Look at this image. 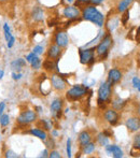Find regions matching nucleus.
Listing matches in <instances>:
<instances>
[{"label":"nucleus","mask_w":140,"mask_h":158,"mask_svg":"<svg viewBox=\"0 0 140 158\" xmlns=\"http://www.w3.org/2000/svg\"><path fill=\"white\" fill-rule=\"evenodd\" d=\"M81 15L83 19L88 22H92L95 25L103 27L104 23H105V16L103 13H100L95 6H86L85 8L82 10Z\"/></svg>","instance_id":"1"},{"label":"nucleus","mask_w":140,"mask_h":158,"mask_svg":"<svg viewBox=\"0 0 140 158\" xmlns=\"http://www.w3.org/2000/svg\"><path fill=\"white\" fill-rule=\"evenodd\" d=\"M111 84L109 82H105L99 86L98 89V99L97 103L100 109L106 106V103H110L111 101Z\"/></svg>","instance_id":"2"},{"label":"nucleus","mask_w":140,"mask_h":158,"mask_svg":"<svg viewBox=\"0 0 140 158\" xmlns=\"http://www.w3.org/2000/svg\"><path fill=\"white\" fill-rule=\"evenodd\" d=\"M86 95H87V87L83 85H74L67 90L66 98L69 101H78Z\"/></svg>","instance_id":"3"},{"label":"nucleus","mask_w":140,"mask_h":158,"mask_svg":"<svg viewBox=\"0 0 140 158\" xmlns=\"http://www.w3.org/2000/svg\"><path fill=\"white\" fill-rule=\"evenodd\" d=\"M112 42H113V40H112V38H111V35H107L100 41V43L97 45L96 53L100 58H105L107 56V54H108V52H109V48L112 45Z\"/></svg>","instance_id":"4"},{"label":"nucleus","mask_w":140,"mask_h":158,"mask_svg":"<svg viewBox=\"0 0 140 158\" xmlns=\"http://www.w3.org/2000/svg\"><path fill=\"white\" fill-rule=\"evenodd\" d=\"M36 119H37V114H36L35 111L27 110V111L22 112L21 114L19 115V117H17V124L26 126L36 122Z\"/></svg>","instance_id":"5"},{"label":"nucleus","mask_w":140,"mask_h":158,"mask_svg":"<svg viewBox=\"0 0 140 158\" xmlns=\"http://www.w3.org/2000/svg\"><path fill=\"white\" fill-rule=\"evenodd\" d=\"M79 54H80V61L83 64H93L95 60V48H86V50H83V48H80L79 50Z\"/></svg>","instance_id":"6"},{"label":"nucleus","mask_w":140,"mask_h":158,"mask_svg":"<svg viewBox=\"0 0 140 158\" xmlns=\"http://www.w3.org/2000/svg\"><path fill=\"white\" fill-rule=\"evenodd\" d=\"M51 85L54 89L58 90V92H62L66 88L67 84H66V81L63 79L61 74H57V73H54V74L51 75Z\"/></svg>","instance_id":"7"},{"label":"nucleus","mask_w":140,"mask_h":158,"mask_svg":"<svg viewBox=\"0 0 140 158\" xmlns=\"http://www.w3.org/2000/svg\"><path fill=\"white\" fill-rule=\"evenodd\" d=\"M63 14H64V16L69 19V21H77V19L81 16V11L75 6H68L64 9Z\"/></svg>","instance_id":"8"},{"label":"nucleus","mask_w":140,"mask_h":158,"mask_svg":"<svg viewBox=\"0 0 140 158\" xmlns=\"http://www.w3.org/2000/svg\"><path fill=\"white\" fill-rule=\"evenodd\" d=\"M51 113L55 118L59 119L62 117V110H63V100L62 99H55L51 104Z\"/></svg>","instance_id":"9"},{"label":"nucleus","mask_w":140,"mask_h":158,"mask_svg":"<svg viewBox=\"0 0 140 158\" xmlns=\"http://www.w3.org/2000/svg\"><path fill=\"white\" fill-rule=\"evenodd\" d=\"M54 42L56 45H58L59 48H66L69 43V39H68V35L66 31H58L55 35V38H54Z\"/></svg>","instance_id":"10"},{"label":"nucleus","mask_w":140,"mask_h":158,"mask_svg":"<svg viewBox=\"0 0 140 158\" xmlns=\"http://www.w3.org/2000/svg\"><path fill=\"white\" fill-rule=\"evenodd\" d=\"M127 129L130 132H136V131L140 130V118L137 116L129 117L125 123Z\"/></svg>","instance_id":"11"},{"label":"nucleus","mask_w":140,"mask_h":158,"mask_svg":"<svg viewBox=\"0 0 140 158\" xmlns=\"http://www.w3.org/2000/svg\"><path fill=\"white\" fill-rule=\"evenodd\" d=\"M105 118L109 124H111V125H115V124H117V122H119L120 115L115 110L109 109V110H107L106 113H105Z\"/></svg>","instance_id":"12"},{"label":"nucleus","mask_w":140,"mask_h":158,"mask_svg":"<svg viewBox=\"0 0 140 158\" xmlns=\"http://www.w3.org/2000/svg\"><path fill=\"white\" fill-rule=\"evenodd\" d=\"M26 61H28L30 64H32V69H39V68H41V59L39 58V56L38 55H36L34 52L32 53H30V54H28L27 56H26Z\"/></svg>","instance_id":"13"},{"label":"nucleus","mask_w":140,"mask_h":158,"mask_svg":"<svg viewBox=\"0 0 140 158\" xmlns=\"http://www.w3.org/2000/svg\"><path fill=\"white\" fill-rule=\"evenodd\" d=\"M122 79V72L117 69H111L108 73V82L113 85V84L117 83L120 80Z\"/></svg>","instance_id":"14"},{"label":"nucleus","mask_w":140,"mask_h":158,"mask_svg":"<svg viewBox=\"0 0 140 158\" xmlns=\"http://www.w3.org/2000/svg\"><path fill=\"white\" fill-rule=\"evenodd\" d=\"M62 54V48H59L56 44L50 45L48 50V57L51 59H59V56Z\"/></svg>","instance_id":"15"},{"label":"nucleus","mask_w":140,"mask_h":158,"mask_svg":"<svg viewBox=\"0 0 140 158\" xmlns=\"http://www.w3.org/2000/svg\"><path fill=\"white\" fill-rule=\"evenodd\" d=\"M106 151L108 154L112 155L114 158H121L123 157V151L117 145H106Z\"/></svg>","instance_id":"16"},{"label":"nucleus","mask_w":140,"mask_h":158,"mask_svg":"<svg viewBox=\"0 0 140 158\" xmlns=\"http://www.w3.org/2000/svg\"><path fill=\"white\" fill-rule=\"evenodd\" d=\"M3 32H4V38H6V41L8 43V48H11L14 45L15 38L12 35V33L10 31V27H9L8 24H4L3 25Z\"/></svg>","instance_id":"17"},{"label":"nucleus","mask_w":140,"mask_h":158,"mask_svg":"<svg viewBox=\"0 0 140 158\" xmlns=\"http://www.w3.org/2000/svg\"><path fill=\"white\" fill-rule=\"evenodd\" d=\"M91 140H92V137H91V133L88 130H83L79 135V144L81 148H83L87 143H90Z\"/></svg>","instance_id":"18"},{"label":"nucleus","mask_w":140,"mask_h":158,"mask_svg":"<svg viewBox=\"0 0 140 158\" xmlns=\"http://www.w3.org/2000/svg\"><path fill=\"white\" fill-rule=\"evenodd\" d=\"M32 17L35 22H38V23L43 21L44 12H43V10H42V8H40V6H35L32 11Z\"/></svg>","instance_id":"19"},{"label":"nucleus","mask_w":140,"mask_h":158,"mask_svg":"<svg viewBox=\"0 0 140 158\" xmlns=\"http://www.w3.org/2000/svg\"><path fill=\"white\" fill-rule=\"evenodd\" d=\"M26 66V60L23 58H19V59H15L11 63V69L15 72H21L22 68Z\"/></svg>","instance_id":"20"},{"label":"nucleus","mask_w":140,"mask_h":158,"mask_svg":"<svg viewBox=\"0 0 140 158\" xmlns=\"http://www.w3.org/2000/svg\"><path fill=\"white\" fill-rule=\"evenodd\" d=\"M29 133L32 135H35V137L39 138L40 140H43V141H45V140L48 139V133H46L45 130H42V129L32 128L29 130Z\"/></svg>","instance_id":"21"},{"label":"nucleus","mask_w":140,"mask_h":158,"mask_svg":"<svg viewBox=\"0 0 140 158\" xmlns=\"http://www.w3.org/2000/svg\"><path fill=\"white\" fill-rule=\"evenodd\" d=\"M43 68L46 71H53L55 68H58V59H56V63H54V59L48 57V59L43 61Z\"/></svg>","instance_id":"22"},{"label":"nucleus","mask_w":140,"mask_h":158,"mask_svg":"<svg viewBox=\"0 0 140 158\" xmlns=\"http://www.w3.org/2000/svg\"><path fill=\"white\" fill-rule=\"evenodd\" d=\"M132 1L133 0H121V1L119 2V4H117V11H119L120 13H123L124 11L128 10Z\"/></svg>","instance_id":"23"},{"label":"nucleus","mask_w":140,"mask_h":158,"mask_svg":"<svg viewBox=\"0 0 140 158\" xmlns=\"http://www.w3.org/2000/svg\"><path fill=\"white\" fill-rule=\"evenodd\" d=\"M126 103V100H123L121 98H117L112 101V106L115 110H120L121 108H123V106Z\"/></svg>","instance_id":"24"},{"label":"nucleus","mask_w":140,"mask_h":158,"mask_svg":"<svg viewBox=\"0 0 140 158\" xmlns=\"http://www.w3.org/2000/svg\"><path fill=\"white\" fill-rule=\"evenodd\" d=\"M83 153L86 155L88 154H92L93 152L95 151V143H92V142H90V143H87L85 146H83Z\"/></svg>","instance_id":"25"},{"label":"nucleus","mask_w":140,"mask_h":158,"mask_svg":"<svg viewBox=\"0 0 140 158\" xmlns=\"http://www.w3.org/2000/svg\"><path fill=\"white\" fill-rule=\"evenodd\" d=\"M97 141H98V143L100 144V145H103V146L108 145V143H109L108 137H106V135H104L103 132L99 133V135H98V137H97Z\"/></svg>","instance_id":"26"},{"label":"nucleus","mask_w":140,"mask_h":158,"mask_svg":"<svg viewBox=\"0 0 140 158\" xmlns=\"http://www.w3.org/2000/svg\"><path fill=\"white\" fill-rule=\"evenodd\" d=\"M10 123V116L8 114H2L0 116V125L2 127H6Z\"/></svg>","instance_id":"27"},{"label":"nucleus","mask_w":140,"mask_h":158,"mask_svg":"<svg viewBox=\"0 0 140 158\" xmlns=\"http://www.w3.org/2000/svg\"><path fill=\"white\" fill-rule=\"evenodd\" d=\"M40 124L43 125V128L45 131L52 129V122L49 121V119H41V121H40Z\"/></svg>","instance_id":"28"},{"label":"nucleus","mask_w":140,"mask_h":158,"mask_svg":"<svg viewBox=\"0 0 140 158\" xmlns=\"http://www.w3.org/2000/svg\"><path fill=\"white\" fill-rule=\"evenodd\" d=\"M123 13H124V15L122 16V24H123V25H126L128 19H129V11L126 10V11H124Z\"/></svg>","instance_id":"29"},{"label":"nucleus","mask_w":140,"mask_h":158,"mask_svg":"<svg viewBox=\"0 0 140 158\" xmlns=\"http://www.w3.org/2000/svg\"><path fill=\"white\" fill-rule=\"evenodd\" d=\"M130 155L134 157L140 156V148H137V146H133L132 151H130Z\"/></svg>","instance_id":"30"},{"label":"nucleus","mask_w":140,"mask_h":158,"mask_svg":"<svg viewBox=\"0 0 140 158\" xmlns=\"http://www.w3.org/2000/svg\"><path fill=\"white\" fill-rule=\"evenodd\" d=\"M32 52L35 53L36 55H41L43 53V46L42 45H36L32 50Z\"/></svg>","instance_id":"31"},{"label":"nucleus","mask_w":140,"mask_h":158,"mask_svg":"<svg viewBox=\"0 0 140 158\" xmlns=\"http://www.w3.org/2000/svg\"><path fill=\"white\" fill-rule=\"evenodd\" d=\"M133 85H134V87L137 88V89L140 87V79L138 77H135L134 79H133Z\"/></svg>","instance_id":"32"},{"label":"nucleus","mask_w":140,"mask_h":158,"mask_svg":"<svg viewBox=\"0 0 140 158\" xmlns=\"http://www.w3.org/2000/svg\"><path fill=\"white\" fill-rule=\"evenodd\" d=\"M66 151H67V157H71V140L70 139L67 140V148H66Z\"/></svg>","instance_id":"33"},{"label":"nucleus","mask_w":140,"mask_h":158,"mask_svg":"<svg viewBox=\"0 0 140 158\" xmlns=\"http://www.w3.org/2000/svg\"><path fill=\"white\" fill-rule=\"evenodd\" d=\"M49 157H51V158H61V154H59L57 151H52V152L49 154Z\"/></svg>","instance_id":"34"},{"label":"nucleus","mask_w":140,"mask_h":158,"mask_svg":"<svg viewBox=\"0 0 140 158\" xmlns=\"http://www.w3.org/2000/svg\"><path fill=\"white\" fill-rule=\"evenodd\" d=\"M22 77H23V74H22L21 72H13L12 73V77H13V80H15V81L21 80Z\"/></svg>","instance_id":"35"},{"label":"nucleus","mask_w":140,"mask_h":158,"mask_svg":"<svg viewBox=\"0 0 140 158\" xmlns=\"http://www.w3.org/2000/svg\"><path fill=\"white\" fill-rule=\"evenodd\" d=\"M134 145L137 146V148H140V135H137L136 137H135Z\"/></svg>","instance_id":"36"},{"label":"nucleus","mask_w":140,"mask_h":158,"mask_svg":"<svg viewBox=\"0 0 140 158\" xmlns=\"http://www.w3.org/2000/svg\"><path fill=\"white\" fill-rule=\"evenodd\" d=\"M105 0H90V3L92 4V6H98V4H100L101 2H104Z\"/></svg>","instance_id":"37"},{"label":"nucleus","mask_w":140,"mask_h":158,"mask_svg":"<svg viewBox=\"0 0 140 158\" xmlns=\"http://www.w3.org/2000/svg\"><path fill=\"white\" fill-rule=\"evenodd\" d=\"M45 141H46V148H54V142H53L52 141V139H46L45 140Z\"/></svg>","instance_id":"38"},{"label":"nucleus","mask_w":140,"mask_h":158,"mask_svg":"<svg viewBox=\"0 0 140 158\" xmlns=\"http://www.w3.org/2000/svg\"><path fill=\"white\" fill-rule=\"evenodd\" d=\"M6 157H13V158H15V157H17V155L15 154L14 152H12V151H8V152H6Z\"/></svg>","instance_id":"39"},{"label":"nucleus","mask_w":140,"mask_h":158,"mask_svg":"<svg viewBox=\"0 0 140 158\" xmlns=\"http://www.w3.org/2000/svg\"><path fill=\"white\" fill-rule=\"evenodd\" d=\"M4 108H6V103L4 102H0V116L3 114Z\"/></svg>","instance_id":"40"},{"label":"nucleus","mask_w":140,"mask_h":158,"mask_svg":"<svg viewBox=\"0 0 140 158\" xmlns=\"http://www.w3.org/2000/svg\"><path fill=\"white\" fill-rule=\"evenodd\" d=\"M40 157H49V152H48V150H44L43 152L41 153Z\"/></svg>","instance_id":"41"},{"label":"nucleus","mask_w":140,"mask_h":158,"mask_svg":"<svg viewBox=\"0 0 140 158\" xmlns=\"http://www.w3.org/2000/svg\"><path fill=\"white\" fill-rule=\"evenodd\" d=\"M3 75H4V71L3 70H0V80L3 77Z\"/></svg>","instance_id":"42"},{"label":"nucleus","mask_w":140,"mask_h":158,"mask_svg":"<svg viewBox=\"0 0 140 158\" xmlns=\"http://www.w3.org/2000/svg\"><path fill=\"white\" fill-rule=\"evenodd\" d=\"M52 133L55 135V137H57V135H58V132H57V131H55V130H53V131H52Z\"/></svg>","instance_id":"43"},{"label":"nucleus","mask_w":140,"mask_h":158,"mask_svg":"<svg viewBox=\"0 0 140 158\" xmlns=\"http://www.w3.org/2000/svg\"><path fill=\"white\" fill-rule=\"evenodd\" d=\"M9 0H0V2H2V3H4V2H8Z\"/></svg>","instance_id":"44"},{"label":"nucleus","mask_w":140,"mask_h":158,"mask_svg":"<svg viewBox=\"0 0 140 158\" xmlns=\"http://www.w3.org/2000/svg\"><path fill=\"white\" fill-rule=\"evenodd\" d=\"M67 1H68V3H72V2L74 1V0H67Z\"/></svg>","instance_id":"45"},{"label":"nucleus","mask_w":140,"mask_h":158,"mask_svg":"<svg viewBox=\"0 0 140 158\" xmlns=\"http://www.w3.org/2000/svg\"><path fill=\"white\" fill-rule=\"evenodd\" d=\"M138 113H139V115H140V103H139V106H138Z\"/></svg>","instance_id":"46"},{"label":"nucleus","mask_w":140,"mask_h":158,"mask_svg":"<svg viewBox=\"0 0 140 158\" xmlns=\"http://www.w3.org/2000/svg\"><path fill=\"white\" fill-rule=\"evenodd\" d=\"M138 90H139V92H140V87H139V88H138Z\"/></svg>","instance_id":"47"}]
</instances>
